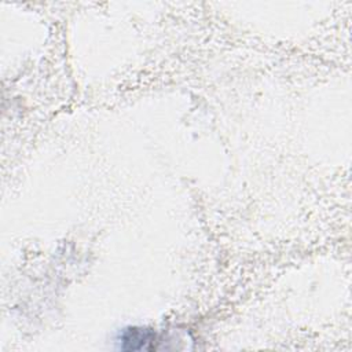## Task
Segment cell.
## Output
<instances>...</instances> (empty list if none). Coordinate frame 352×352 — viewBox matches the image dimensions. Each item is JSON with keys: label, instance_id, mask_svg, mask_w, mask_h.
<instances>
[{"label": "cell", "instance_id": "cell-1", "mask_svg": "<svg viewBox=\"0 0 352 352\" xmlns=\"http://www.w3.org/2000/svg\"><path fill=\"white\" fill-rule=\"evenodd\" d=\"M121 345L122 351H151L155 348L157 334L150 329L142 327H128L121 333Z\"/></svg>", "mask_w": 352, "mask_h": 352}]
</instances>
